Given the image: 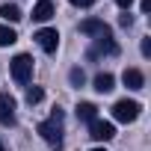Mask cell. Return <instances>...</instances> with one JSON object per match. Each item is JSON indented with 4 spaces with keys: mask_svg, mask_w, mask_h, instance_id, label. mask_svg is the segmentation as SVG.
<instances>
[{
    "mask_svg": "<svg viewBox=\"0 0 151 151\" xmlns=\"http://www.w3.org/2000/svg\"><path fill=\"white\" fill-rule=\"evenodd\" d=\"M39 133H42V139L47 145L59 148L62 145V110H53L50 113V122H42L39 124Z\"/></svg>",
    "mask_w": 151,
    "mask_h": 151,
    "instance_id": "6da1fadb",
    "label": "cell"
},
{
    "mask_svg": "<svg viewBox=\"0 0 151 151\" xmlns=\"http://www.w3.org/2000/svg\"><path fill=\"white\" fill-rule=\"evenodd\" d=\"M9 71H12V80L15 83H30V77H33V56H27V53H18L12 62H9Z\"/></svg>",
    "mask_w": 151,
    "mask_h": 151,
    "instance_id": "7a4b0ae2",
    "label": "cell"
},
{
    "mask_svg": "<svg viewBox=\"0 0 151 151\" xmlns=\"http://www.w3.org/2000/svg\"><path fill=\"white\" fill-rule=\"evenodd\" d=\"M139 110H142L139 101H127V98H122V101L113 104V119L127 124V122H136V119H139Z\"/></svg>",
    "mask_w": 151,
    "mask_h": 151,
    "instance_id": "3957f363",
    "label": "cell"
},
{
    "mask_svg": "<svg viewBox=\"0 0 151 151\" xmlns=\"http://www.w3.org/2000/svg\"><path fill=\"white\" fill-rule=\"evenodd\" d=\"M33 39H36V45H39L45 53H56V47H59V33H56L53 27H45V30H39Z\"/></svg>",
    "mask_w": 151,
    "mask_h": 151,
    "instance_id": "277c9868",
    "label": "cell"
},
{
    "mask_svg": "<svg viewBox=\"0 0 151 151\" xmlns=\"http://www.w3.org/2000/svg\"><path fill=\"white\" fill-rule=\"evenodd\" d=\"M89 136L98 139V142H110V139L116 136V127H113V122H101V119H95V122H89Z\"/></svg>",
    "mask_w": 151,
    "mask_h": 151,
    "instance_id": "5b68a950",
    "label": "cell"
},
{
    "mask_svg": "<svg viewBox=\"0 0 151 151\" xmlns=\"http://www.w3.org/2000/svg\"><path fill=\"white\" fill-rule=\"evenodd\" d=\"M15 110H18L15 98L9 92H0V124H15Z\"/></svg>",
    "mask_w": 151,
    "mask_h": 151,
    "instance_id": "8992f818",
    "label": "cell"
},
{
    "mask_svg": "<svg viewBox=\"0 0 151 151\" xmlns=\"http://www.w3.org/2000/svg\"><path fill=\"white\" fill-rule=\"evenodd\" d=\"M80 33L83 36H110V27H107V21H101V18H86V21H80Z\"/></svg>",
    "mask_w": 151,
    "mask_h": 151,
    "instance_id": "52a82bcc",
    "label": "cell"
},
{
    "mask_svg": "<svg viewBox=\"0 0 151 151\" xmlns=\"http://www.w3.org/2000/svg\"><path fill=\"white\" fill-rule=\"evenodd\" d=\"M98 53H119V45L113 42V33L95 39V50H92V56H98Z\"/></svg>",
    "mask_w": 151,
    "mask_h": 151,
    "instance_id": "ba28073f",
    "label": "cell"
},
{
    "mask_svg": "<svg viewBox=\"0 0 151 151\" xmlns=\"http://www.w3.org/2000/svg\"><path fill=\"white\" fill-rule=\"evenodd\" d=\"M122 80H124L127 89H142V86H145V77H142V71H139V68H124Z\"/></svg>",
    "mask_w": 151,
    "mask_h": 151,
    "instance_id": "9c48e42d",
    "label": "cell"
},
{
    "mask_svg": "<svg viewBox=\"0 0 151 151\" xmlns=\"http://www.w3.org/2000/svg\"><path fill=\"white\" fill-rule=\"evenodd\" d=\"M116 89V77L110 71H101L98 77H95V92H101V95H107V92H113Z\"/></svg>",
    "mask_w": 151,
    "mask_h": 151,
    "instance_id": "30bf717a",
    "label": "cell"
},
{
    "mask_svg": "<svg viewBox=\"0 0 151 151\" xmlns=\"http://www.w3.org/2000/svg\"><path fill=\"white\" fill-rule=\"evenodd\" d=\"M53 18V3L50 0H39L33 6V21H50Z\"/></svg>",
    "mask_w": 151,
    "mask_h": 151,
    "instance_id": "8fae6325",
    "label": "cell"
},
{
    "mask_svg": "<svg viewBox=\"0 0 151 151\" xmlns=\"http://www.w3.org/2000/svg\"><path fill=\"white\" fill-rule=\"evenodd\" d=\"M77 119H80V122H95V119H98V107L89 104V101L77 104Z\"/></svg>",
    "mask_w": 151,
    "mask_h": 151,
    "instance_id": "7c38bea8",
    "label": "cell"
},
{
    "mask_svg": "<svg viewBox=\"0 0 151 151\" xmlns=\"http://www.w3.org/2000/svg\"><path fill=\"white\" fill-rule=\"evenodd\" d=\"M0 18H3V21H12V24H18L24 15H21V9H18L15 3H3V6H0Z\"/></svg>",
    "mask_w": 151,
    "mask_h": 151,
    "instance_id": "4fadbf2b",
    "label": "cell"
},
{
    "mask_svg": "<svg viewBox=\"0 0 151 151\" xmlns=\"http://www.w3.org/2000/svg\"><path fill=\"white\" fill-rule=\"evenodd\" d=\"M15 42H18V33L3 24V27H0V47H9V45H15Z\"/></svg>",
    "mask_w": 151,
    "mask_h": 151,
    "instance_id": "5bb4252c",
    "label": "cell"
},
{
    "mask_svg": "<svg viewBox=\"0 0 151 151\" xmlns=\"http://www.w3.org/2000/svg\"><path fill=\"white\" fill-rule=\"evenodd\" d=\"M42 98H45V92H42L39 86H30V89H27V104H39Z\"/></svg>",
    "mask_w": 151,
    "mask_h": 151,
    "instance_id": "9a60e30c",
    "label": "cell"
},
{
    "mask_svg": "<svg viewBox=\"0 0 151 151\" xmlns=\"http://www.w3.org/2000/svg\"><path fill=\"white\" fill-rule=\"evenodd\" d=\"M68 77H71V83H74V86H83V71H80V68H71Z\"/></svg>",
    "mask_w": 151,
    "mask_h": 151,
    "instance_id": "2e32d148",
    "label": "cell"
},
{
    "mask_svg": "<svg viewBox=\"0 0 151 151\" xmlns=\"http://www.w3.org/2000/svg\"><path fill=\"white\" fill-rule=\"evenodd\" d=\"M119 24H122V27H130V24H133V15H130V12L119 15Z\"/></svg>",
    "mask_w": 151,
    "mask_h": 151,
    "instance_id": "e0dca14e",
    "label": "cell"
},
{
    "mask_svg": "<svg viewBox=\"0 0 151 151\" xmlns=\"http://www.w3.org/2000/svg\"><path fill=\"white\" fill-rule=\"evenodd\" d=\"M142 56H151V39H142Z\"/></svg>",
    "mask_w": 151,
    "mask_h": 151,
    "instance_id": "ac0fdd59",
    "label": "cell"
},
{
    "mask_svg": "<svg viewBox=\"0 0 151 151\" xmlns=\"http://www.w3.org/2000/svg\"><path fill=\"white\" fill-rule=\"evenodd\" d=\"M68 3H71V6H92L95 0H68Z\"/></svg>",
    "mask_w": 151,
    "mask_h": 151,
    "instance_id": "d6986e66",
    "label": "cell"
},
{
    "mask_svg": "<svg viewBox=\"0 0 151 151\" xmlns=\"http://www.w3.org/2000/svg\"><path fill=\"white\" fill-rule=\"evenodd\" d=\"M116 3H119V6H122V9L127 12V9H130V3H133V0H116Z\"/></svg>",
    "mask_w": 151,
    "mask_h": 151,
    "instance_id": "ffe728a7",
    "label": "cell"
},
{
    "mask_svg": "<svg viewBox=\"0 0 151 151\" xmlns=\"http://www.w3.org/2000/svg\"><path fill=\"white\" fill-rule=\"evenodd\" d=\"M142 12H151V0H142Z\"/></svg>",
    "mask_w": 151,
    "mask_h": 151,
    "instance_id": "44dd1931",
    "label": "cell"
},
{
    "mask_svg": "<svg viewBox=\"0 0 151 151\" xmlns=\"http://www.w3.org/2000/svg\"><path fill=\"white\" fill-rule=\"evenodd\" d=\"M92 151H107V148H92Z\"/></svg>",
    "mask_w": 151,
    "mask_h": 151,
    "instance_id": "7402d4cb",
    "label": "cell"
},
{
    "mask_svg": "<svg viewBox=\"0 0 151 151\" xmlns=\"http://www.w3.org/2000/svg\"><path fill=\"white\" fill-rule=\"evenodd\" d=\"M0 151H6V148H3V142H0Z\"/></svg>",
    "mask_w": 151,
    "mask_h": 151,
    "instance_id": "603a6c76",
    "label": "cell"
}]
</instances>
